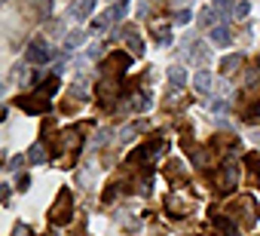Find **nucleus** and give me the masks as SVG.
Segmentation results:
<instances>
[{
	"label": "nucleus",
	"mask_w": 260,
	"mask_h": 236,
	"mask_svg": "<svg viewBox=\"0 0 260 236\" xmlns=\"http://www.w3.org/2000/svg\"><path fill=\"white\" fill-rule=\"evenodd\" d=\"M49 221H52V224H68V221H71V193H68V190L58 193V202H55V209L49 212Z\"/></svg>",
	"instance_id": "f257e3e1"
},
{
	"label": "nucleus",
	"mask_w": 260,
	"mask_h": 236,
	"mask_svg": "<svg viewBox=\"0 0 260 236\" xmlns=\"http://www.w3.org/2000/svg\"><path fill=\"white\" fill-rule=\"evenodd\" d=\"M19 107H22V110H28V113H40V110H46V107H49V95H46V92H34V95L22 98V101H19Z\"/></svg>",
	"instance_id": "f03ea898"
},
{
	"label": "nucleus",
	"mask_w": 260,
	"mask_h": 236,
	"mask_svg": "<svg viewBox=\"0 0 260 236\" xmlns=\"http://www.w3.org/2000/svg\"><path fill=\"white\" fill-rule=\"evenodd\" d=\"M25 58H28V62H37V65H40V62H49V49H46V43H43V40H34V43L28 46Z\"/></svg>",
	"instance_id": "7ed1b4c3"
},
{
	"label": "nucleus",
	"mask_w": 260,
	"mask_h": 236,
	"mask_svg": "<svg viewBox=\"0 0 260 236\" xmlns=\"http://www.w3.org/2000/svg\"><path fill=\"white\" fill-rule=\"evenodd\" d=\"M169 212H172V215H187V212H190V196H187V193L169 196Z\"/></svg>",
	"instance_id": "20e7f679"
},
{
	"label": "nucleus",
	"mask_w": 260,
	"mask_h": 236,
	"mask_svg": "<svg viewBox=\"0 0 260 236\" xmlns=\"http://www.w3.org/2000/svg\"><path fill=\"white\" fill-rule=\"evenodd\" d=\"M128 65H132V58H128L125 52H113V55H110V62H104V71L116 74V71H125Z\"/></svg>",
	"instance_id": "39448f33"
},
{
	"label": "nucleus",
	"mask_w": 260,
	"mask_h": 236,
	"mask_svg": "<svg viewBox=\"0 0 260 236\" xmlns=\"http://www.w3.org/2000/svg\"><path fill=\"white\" fill-rule=\"evenodd\" d=\"M211 43H214V46H230V43H233L230 28H226V25H214V28H211Z\"/></svg>",
	"instance_id": "423d86ee"
},
{
	"label": "nucleus",
	"mask_w": 260,
	"mask_h": 236,
	"mask_svg": "<svg viewBox=\"0 0 260 236\" xmlns=\"http://www.w3.org/2000/svg\"><path fill=\"white\" fill-rule=\"evenodd\" d=\"M236 175H239V172H236V166H233V163H226V169H223V181H217V187H220V190H230V187L236 184Z\"/></svg>",
	"instance_id": "0eeeda50"
},
{
	"label": "nucleus",
	"mask_w": 260,
	"mask_h": 236,
	"mask_svg": "<svg viewBox=\"0 0 260 236\" xmlns=\"http://www.w3.org/2000/svg\"><path fill=\"white\" fill-rule=\"evenodd\" d=\"M92 7H95V0H80V4L74 7V16L77 19H89L92 16Z\"/></svg>",
	"instance_id": "6e6552de"
},
{
	"label": "nucleus",
	"mask_w": 260,
	"mask_h": 236,
	"mask_svg": "<svg viewBox=\"0 0 260 236\" xmlns=\"http://www.w3.org/2000/svg\"><path fill=\"white\" fill-rule=\"evenodd\" d=\"M193 83H196L199 92H208V89H211V74H208V71H199V74L193 77Z\"/></svg>",
	"instance_id": "1a4fd4ad"
},
{
	"label": "nucleus",
	"mask_w": 260,
	"mask_h": 236,
	"mask_svg": "<svg viewBox=\"0 0 260 236\" xmlns=\"http://www.w3.org/2000/svg\"><path fill=\"white\" fill-rule=\"evenodd\" d=\"M184 80H187V71L184 68H169V83L172 86H184Z\"/></svg>",
	"instance_id": "9d476101"
},
{
	"label": "nucleus",
	"mask_w": 260,
	"mask_h": 236,
	"mask_svg": "<svg viewBox=\"0 0 260 236\" xmlns=\"http://www.w3.org/2000/svg\"><path fill=\"white\" fill-rule=\"evenodd\" d=\"M239 65H242V55H230V58L223 62V68H220V71H223V74H233Z\"/></svg>",
	"instance_id": "9b49d317"
},
{
	"label": "nucleus",
	"mask_w": 260,
	"mask_h": 236,
	"mask_svg": "<svg viewBox=\"0 0 260 236\" xmlns=\"http://www.w3.org/2000/svg\"><path fill=\"white\" fill-rule=\"evenodd\" d=\"M28 157H31L34 163H43V160H46V157H43V148H40V144H34V148L28 151Z\"/></svg>",
	"instance_id": "f8f14e48"
},
{
	"label": "nucleus",
	"mask_w": 260,
	"mask_h": 236,
	"mask_svg": "<svg viewBox=\"0 0 260 236\" xmlns=\"http://www.w3.org/2000/svg\"><path fill=\"white\" fill-rule=\"evenodd\" d=\"M248 10H251V7L245 4V0H242V4H236V10H233V16H236V19H245V16H248Z\"/></svg>",
	"instance_id": "ddd939ff"
},
{
	"label": "nucleus",
	"mask_w": 260,
	"mask_h": 236,
	"mask_svg": "<svg viewBox=\"0 0 260 236\" xmlns=\"http://www.w3.org/2000/svg\"><path fill=\"white\" fill-rule=\"evenodd\" d=\"M80 43H83V31H74V34L68 37V46L74 49V46H80Z\"/></svg>",
	"instance_id": "4468645a"
},
{
	"label": "nucleus",
	"mask_w": 260,
	"mask_h": 236,
	"mask_svg": "<svg viewBox=\"0 0 260 236\" xmlns=\"http://www.w3.org/2000/svg\"><path fill=\"white\" fill-rule=\"evenodd\" d=\"M175 22H178V25H187V22H190V13H187V10H184V13H178V19H175Z\"/></svg>",
	"instance_id": "2eb2a0df"
},
{
	"label": "nucleus",
	"mask_w": 260,
	"mask_h": 236,
	"mask_svg": "<svg viewBox=\"0 0 260 236\" xmlns=\"http://www.w3.org/2000/svg\"><path fill=\"white\" fill-rule=\"evenodd\" d=\"M28 181H31L28 175H19V190H25V187H28Z\"/></svg>",
	"instance_id": "dca6fc26"
},
{
	"label": "nucleus",
	"mask_w": 260,
	"mask_h": 236,
	"mask_svg": "<svg viewBox=\"0 0 260 236\" xmlns=\"http://www.w3.org/2000/svg\"><path fill=\"white\" fill-rule=\"evenodd\" d=\"M214 4H223V0H214Z\"/></svg>",
	"instance_id": "f3484780"
}]
</instances>
